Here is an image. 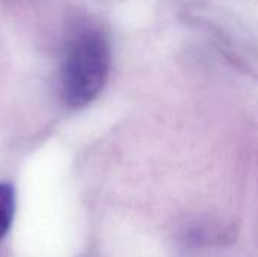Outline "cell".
<instances>
[{
    "label": "cell",
    "instance_id": "1",
    "mask_svg": "<svg viewBox=\"0 0 258 257\" xmlns=\"http://www.w3.org/2000/svg\"><path fill=\"white\" fill-rule=\"evenodd\" d=\"M110 70V44L94 21L70 23L60 64V94L70 108H83L104 88Z\"/></svg>",
    "mask_w": 258,
    "mask_h": 257
},
{
    "label": "cell",
    "instance_id": "2",
    "mask_svg": "<svg viewBox=\"0 0 258 257\" xmlns=\"http://www.w3.org/2000/svg\"><path fill=\"white\" fill-rule=\"evenodd\" d=\"M14 215V191L9 185H0V241L8 233Z\"/></svg>",
    "mask_w": 258,
    "mask_h": 257
}]
</instances>
